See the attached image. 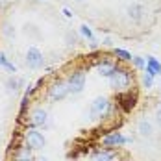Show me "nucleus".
<instances>
[{
  "label": "nucleus",
  "mask_w": 161,
  "mask_h": 161,
  "mask_svg": "<svg viewBox=\"0 0 161 161\" xmlns=\"http://www.w3.org/2000/svg\"><path fill=\"white\" fill-rule=\"evenodd\" d=\"M128 15L131 17V20H141L143 19V15H145V6L143 4H131L128 8Z\"/></svg>",
  "instance_id": "f8f14e48"
},
{
  "label": "nucleus",
  "mask_w": 161,
  "mask_h": 161,
  "mask_svg": "<svg viewBox=\"0 0 161 161\" xmlns=\"http://www.w3.org/2000/svg\"><path fill=\"white\" fill-rule=\"evenodd\" d=\"M70 91H69V85H67V81H56L52 87H50L48 91V98L52 102H59V100H63L67 95H69Z\"/></svg>",
  "instance_id": "39448f33"
},
{
  "label": "nucleus",
  "mask_w": 161,
  "mask_h": 161,
  "mask_svg": "<svg viewBox=\"0 0 161 161\" xmlns=\"http://www.w3.org/2000/svg\"><path fill=\"white\" fill-rule=\"evenodd\" d=\"M146 74H150V76L161 74V63L152 56H148V59H146Z\"/></svg>",
  "instance_id": "9d476101"
},
{
  "label": "nucleus",
  "mask_w": 161,
  "mask_h": 161,
  "mask_svg": "<svg viewBox=\"0 0 161 161\" xmlns=\"http://www.w3.org/2000/svg\"><path fill=\"white\" fill-rule=\"evenodd\" d=\"M143 85H145V87H152V85H154V76L145 74V76H143Z\"/></svg>",
  "instance_id": "aec40b11"
},
{
  "label": "nucleus",
  "mask_w": 161,
  "mask_h": 161,
  "mask_svg": "<svg viewBox=\"0 0 161 161\" xmlns=\"http://www.w3.org/2000/svg\"><path fill=\"white\" fill-rule=\"evenodd\" d=\"M108 111H109V102L106 97H98L93 100V104H91V117L93 119H100Z\"/></svg>",
  "instance_id": "20e7f679"
},
{
  "label": "nucleus",
  "mask_w": 161,
  "mask_h": 161,
  "mask_svg": "<svg viewBox=\"0 0 161 161\" xmlns=\"http://www.w3.org/2000/svg\"><path fill=\"white\" fill-rule=\"evenodd\" d=\"M130 81H131L130 72L124 70V69H117V72L109 78V83H111V87L115 91H126L130 87Z\"/></svg>",
  "instance_id": "f257e3e1"
},
{
  "label": "nucleus",
  "mask_w": 161,
  "mask_h": 161,
  "mask_svg": "<svg viewBox=\"0 0 161 161\" xmlns=\"http://www.w3.org/2000/svg\"><path fill=\"white\" fill-rule=\"evenodd\" d=\"M137 128H139V133H141V135H150V133H152V126H150L148 120H141Z\"/></svg>",
  "instance_id": "dca6fc26"
},
{
  "label": "nucleus",
  "mask_w": 161,
  "mask_h": 161,
  "mask_svg": "<svg viewBox=\"0 0 161 161\" xmlns=\"http://www.w3.org/2000/svg\"><path fill=\"white\" fill-rule=\"evenodd\" d=\"M115 56H117L119 59H122V61H128V59H131L130 52H126V50H122V48H115Z\"/></svg>",
  "instance_id": "f3484780"
},
{
  "label": "nucleus",
  "mask_w": 161,
  "mask_h": 161,
  "mask_svg": "<svg viewBox=\"0 0 161 161\" xmlns=\"http://www.w3.org/2000/svg\"><path fill=\"white\" fill-rule=\"evenodd\" d=\"M26 143H28V146H30L32 150H41L43 146L47 145L45 135H43L39 130H35V128H28L26 130Z\"/></svg>",
  "instance_id": "7ed1b4c3"
},
{
  "label": "nucleus",
  "mask_w": 161,
  "mask_h": 161,
  "mask_svg": "<svg viewBox=\"0 0 161 161\" xmlns=\"http://www.w3.org/2000/svg\"><path fill=\"white\" fill-rule=\"evenodd\" d=\"M47 120H48L47 111H45V109H41V108H37V109H33V111H32V122H30V128H35V126H45V124H47Z\"/></svg>",
  "instance_id": "1a4fd4ad"
},
{
  "label": "nucleus",
  "mask_w": 161,
  "mask_h": 161,
  "mask_svg": "<svg viewBox=\"0 0 161 161\" xmlns=\"http://www.w3.org/2000/svg\"><path fill=\"white\" fill-rule=\"evenodd\" d=\"M131 61H133V65H135L137 69H145V67H146V61L143 59V58H139V56H135V58H131Z\"/></svg>",
  "instance_id": "6ab92c4d"
},
{
  "label": "nucleus",
  "mask_w": 161,
  "mask_h": 161,
  "mask_svg": "<svg viewBox=\"0 0 161 161\" xmlns=\"http://www.w3.org/2000/svg\"><path fill=\"white\" fill-rule=\"evenodd\" d=\"M113 159H115V152H111V150H100L93 158V161H113Z\"/></svg>",
  "instance_id": "4468645a"
},
{
  "label": "nucleus",
  "mask_w": 161,
  "mask_h": 161,
  "mask_svg": "<svg viewBox=\"0 0 161 161\" xmlns=\"http://www.w3.org/2000/svg\"><path fill=\"white\" fill-rule=\"evenodd\" d=\"M6 85H8V89H13L15 91V89H19V85H22V80L20 78H9Z\"/></svg>",
  "instance_id": "a211bd4d"
},
{
  "label": "nucleus",
  "mask_w": 161,
  "mask_h": 161,
  "mask_svg": "<svg viewBox=\"0 0 161 161\" xmlns=\"http://www.w3.org/2000/svg\"><path fill=\"white\" fill-rule=\"evenodd\" d=\"M117 65L111 63V61H102V63L98 65V72L102 74V76H106V78H111L113 74L117 72Z\"/></svg>",
  "instance_id": "9b49d317"
},
{
  "label": "nucleus",
  "mask_w": 161,
  "mask_h": 161,
  "mask_svg": "<svg viewBox=\"0 0 161 161\" xmlns=\"http://www.w3.org/2000/svg\"><path fill=\"white\" fill-rule=\"evenodd\" d=\"M4 33H6V35H9V37H11V35H15V32L11 30V26H6V30H4Z\"/></svg>",
  "instance_id": "4be33fe9"
},
{
  "label": "nucleus",
  "mask_w": 161,
  "mask_h": 161,
  "mask_svg": "<svg viewBox=\"0 0 161 161\" xmlns=\"http://www.w3.org/2000/svg\"><path fill=\"white\" fill-rule=\"evenodd\" d=\"M81 33H83L85 37H89L91 41H95V37H93V33H91V30H89L87 26H81Z\"/></svg>",
  "instance_id": "412c9836"
},
{
  "label": "nucleus",
  "mask_w": 161,
  "mask_h": 161,
  "mask_svg": "<svg viewBox=\"0 0 161 161\" xmlns=\"http://www.w3.org/2000/svg\"><path fill=\"white\" fill-rule=\"evenodd\" d=\"M124 143H131V139L124 137V135L119 133V131H113L109 135H106L104 141H102V145L106 146V148H115V146H120V145H124Z\"/></svg>",
  "instance_id": "423d86ee"
},
{
  "label": "nucleus",
  "mask_w": 161,
  "mask_h": 161,
  "mask_svg": "<svg viewBox=\"0 0 161 161\" xmlns=\"http://www.w3.org/2000/svg\"><path fill=\"white\" fill-rule=\"evenodd\" d=\"M67 85H69V91L70 93H81L83 87H85V72L83 70H76L72 72L69 78H67Z\"/></svg>",
  "instance_id": "f03ea898"
},
{
  "label": "nucleus",
  "mask_w": 161,
  "mask_h": 161,
  "mask_svg": "<svg viewBox=\"0 0 161 161\" xmlns=\"http://www.w3.org/2000/svg\"><path fill=\"white\" fill-rule=\"evenodd\" d=\"M35 161H48V159H47V158H43V156H41V158H37V159H35Z\"/></svg>",
  "instance_id": "b1692460"
},
{
  "label": "nucleus",
  "mask_w": 161,
  "mask_h": 161,
  "mask_svg": "<svg viewBox=\"0 0 161 161\" xmlns=\"http://www.w3.org/2000/svg\"><path fill=\"white\" fill-rule=\"evenodd\" d=\"M156 117H158V122H159V126H161V109H158V113H156Z\"/></svg>",
  "instance_id": "5701e85b"
},
{
  "label": "nucleus",
  "mask_w": 161,
  "mask_h": 161,
  "mask_svg": "<svg viewBox=\"0 0 161 161\" xmlns=\"http://www.w3.org/2000/svg\"><path fill=\"white\" fill-rule=\"evenodd\" d=\"M13 161H33L32 154H30V148H28V146H19Z\"/></svg>",
  "instance_id": "ddd939ff"
},
{
  "label": "nucleus",
  "mask_w": 161,
  "mask_h": 161,
  "mask_svg": "<svg viewBox=\"0 0 161 161\" xmlns=\"http://www.w3.org/2000/svg\"><path fill=\"white\" fill-rule=\"evenodd\" d=\"M137 102V93H131V91H126L124 95H119V104L124 111H131V108L135 106Z\"/></svg>",
  "instance_id": "6e6552de"
},
{
  "label": "nucleus",
  "mask_w": 161,
  "mask_h": 161,
  "mask_svg": "<svg viewBox=\"0 0 161 161\" xmlns=\"http://www.w3.org/2000/svg\"><path fill=\"white\" fill-rule=\"evenodd\" d=\"M26 65L30 67V69H39V67H43V54H41V50L32 47V48H28L26 52Z\"/></svg>",
  "instance_id": "0eeeda50"
},
{
  "label": "nucleus",
  "mask_w": 161,
  "mask_h": 161,
  "mask_svg": "<svg viewBox=\"0 0 161 161\" xmlns=\"http://www.w3.org/2000/svg\"><path fill=\"white\" fill-rule=\"evenodd\" d=\"M0 67H2V69H6V70H9V72H17V67L13 63H9V61H8V58H6L2 52H0Z\"/></svg>",
  "instance_id": "2eb2a0df"
}]
</instances>
